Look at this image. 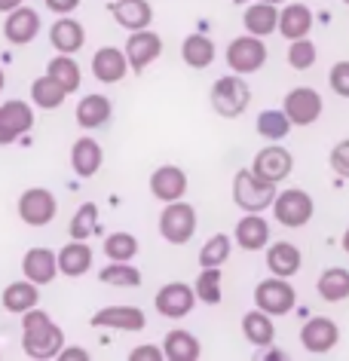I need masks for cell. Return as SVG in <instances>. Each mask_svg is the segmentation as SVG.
Masks as SVG:
<instances>
[{"label": "cell", "mask_w": 349, "mask_h": 361, "mask_svg": "<svg viewBox=\"0 0 349 361\" xmlns=\"http://www.w3.org/2000/svg\"><path fill=\"white\" fill-rule=\"evenodd\" d=\"M22 346L28 358H37V361L59 358V352L65 349V331L43 310L34 306V310L22 315Z\"/></svg>", "instance_id": "obj_1"}, {"label": "cell", "mask_w": 349, "mask_h": 361, "mask_svg": "<svg viewBox=\"0 0 349 361\" xmlns=\"http://www.w3.org/2000/svg\"><path fill=\"white\" fill-rule=\"evenodd\" d=\"M276 200V184L255 175L252 169H239L233 175V202L243 212H267L273 209Z\"/></svg>", "instance_id": "obj_2"}, {"label": "cell", "mask_w": 349, "mask_h": 361, "mask_svg": "<svg viewBox=\"0 0 349 361\" xmlns=\"http://www.w3.org/2000/svg\"><path fill=\"white\" fill-rule=\"evenodd\" d=\"M209 98H212L214 114H221L224 120H236V116H243L245 107L252 104V89H248L243 74H227V77L214 80Z\"/></svg>", "instance_id": "obj_3"}, {"label": "cell", "mask_w": 349, "mask_h": 361, "mask_svg": "<svg viewBox=\"0 0 349 361\" xmlns=\"http://www.w3.org/2000/svg\"><path fill=\"white\" fill-rule=\"evenodd\" d=\"M312 214H316V202H312V196L307 190H300V187H291V190L276 193V200H273V218L279 221L282 227L300 230V227H307V224L312 221Z\"/></svg>", "instance_id": "obj_4"}, {"label": "cell", "mask_w": 349, "mask_h": 361, "mask_svg": "<svg viewBox=\"0 0 349 361\" xmlns=\"http://www.w3.org/2000/svg\"><path fill=\"white\" fill-rule=\"evenodd\" d=\"M196 233V209L184 200L166 202L163 214H159V236L169 245H187Z\"/></svg>", "instance_id": "obj_5"}, {"label": "cell", "mask_w": 349, "mask_h": 361, "mask_svg": "<svg viewBox=\"0 0 349 361\" xmlns=\"http://www.w3.org/2000/svg\"><path fill=\"white\" fill-rule=\"evenodd\" d=\"M267 65V43L264 37H255V34H243V37L230 40L227 47V68L233 74H257Z\"/></svg>", "instance_id": "obj_6"}, {"label": "cell", "mask_w": 349, "mask_h": 361, "mask_svg": "<svg viewBox=\"0 0 349 361\" xmlns=\"http://www.w3.org/2000/svg\"><path fill=\"white\" fill-rule=\"evenodd\" d=\"M255 306L270 315H288L298 306V291H294V285L288 279L270 273V279L257 282L255 288Z\"/></svg>", "instance_id": "obj_7"}, {"label": "cell", "mask_w": 349, "mask_h": 361, "mask_svg": "<svg viewBox=\"0 0 349 361\" xmlns=\"http://www.w3.org/2000/svg\"><path fill=\"white\" fill-rule=\"evenodd\" d=\"M56 212H59V202L47 187H31L19 200V218L28 224V227H47V224H52V218H56Z\"/></svg>", "instance_id": "obj_8"}, {"label": "cell", "mask_w": 349, "mask_h": 361, "mask_svg": "<svg viewBox=\"0 0 349 361\" xmlns=\"http://www.w3.org/2000/svg\"><path fill=\"white\" fill-rule=\"evenodd\" d=\"M322 95L312 86H294L282 102V111L288 114L291 126H312L322 116Z\"/></svg>", "instance_id": "obj_9"}, {"label": "cell", "mask_w": 349, "mask_h": 361, "mask_svg": "<svg viewBox=\"0 0 349 361\" xmlns=\"http://www.w3.org/2000/svg\"><path fill=\"white\" fill-rule=\"evenodd\" d=\"M291 169H294V157H291L288 147H282V144H267L264 150H257V157L252 162L255 175H261L264 180H270L276 187L291 175Z\"/></svg>", "instance_id": "obj_10"}, {"label": "cell", "mask_w": 349, "mask_h": 361, "mask_svg": "<svg viewBox=\"0 0 349 361\" xmlns=\"http://www.w3.org/2000/svg\"><path fill=\"white\" fill-rule=\"evenodd\" d=\"M163 56V37L157 31H132L129 40H126V59H129V68L135 74H145V68H150L154 61Z\"/></svg>", "instance_id": "obj_11"}, {"label": "cell", "mask_w": 349, "mask_h": 361, "mask_svg": "<svg viewBox=\"0 0 349 361\" xmlns=\"http://www.w3.org/2000/svg\"><path fill=\"white\" fill-rule=\"evenodd\" d=\"M300 343L310 355H325V352H331L340 343L337 322L325 319V315H312V319H307L300 328Z\"/></svg>", "instance_id": "obj_12"}, {"label": "cell", "mask_w": 349, "mask_h": 361, "mask_svg": "<svg viewBox=\"0 0 349 361\" xmlns=\"http://www.w3.org/2000/svg\"><path fill=\"white\" fill-rule=\"evenodd\" d=\"M193 303H196V291L187 282H169L154 297L157 312L166 315V319H184V315H190Z\"/></svg>", "instance_id": "obj_13"}, {"label": "cell", "mask_w": 349, "mask_h": 361, "mask_svg": "<svg viewBox=\"0 0 349 361\" xmlns=\"http://www.w3.org/2000/svg\"><path fill=\"white\" fill-rule=\"evenodd\" d=\"M40 28H43L40 13L22 4V6H16L13 13H6V22H4V37L10 40L13 47H28V43L37 40Z\"/></svg>", "instance_id": "obj_14"}, {"label": "cell", "mask_w": 349, "mask_h": 361, "mask_svg": "<svg viewBox=\"0 0 349 361\" xmlns=\"http://www.w3.org/2000/svg\"><path fill=\"white\" fill-rule=\"evenodd\" d=\"M31 129H34V107L28 102L0 104V144H13Z\"/></svg>", "instance_id": "obj_15"}, {"label": "cell", "mask_w": 349, "mask_h": 361, "mask_svg": "<svg viewBox=\"0 0 349 361\" xmlns=\"http://www.w3.org/2000/svg\"><path fill=\"white\" fill-rule=\"evenodd\" d=\"M92 328H114V331H126V334H135L147 324L145 319V310L138 306H104L98 310L92 319H89Z\"/></svg>", "instance_id": "obj_16"}, {"label": "cell", "mask_w": 349, "mask_h": 361, "mask_svg": "<svg viewBox=\"0 0 349 361\" xmlns=\"http://www.w3.org/2000/svg\"><path fill=\"white\" fill-rule=\"evenodd\" d=\"M233 242L243 251H264L270 245V224L261 218V212H245V218H239L233 230Z\"/></svg>", "instance_id": "obj_17"}, {"label": "cell", "mask_w": 349, "mask_h": 361, "mask_svg": "<svg viewBox=\"0 0 349 361\" xmlns=\"http://www.w3.org/2000/svg\"><path fill=\"white\" fill-rule=\"evenodd\" d=\"M129 59H126V49H120V47H102L92 56V74L98 83H120L123 77L129 74Z\"/></svg>", "instance_id": "obj_18"}, {"label": "cell", "mask_w": 349, "mask_h": 361, "mask_svg": "<svg viewBox=\"0 0 349 361\" xmlns=\"http://www.w3.org/2000/svg\"><path fill=\"white\" fill-rule=\"evenodd\" d=\"M22 273L25 279H31L34 285H49L59 276V255L49 248H28L22 257Z\"/></svg>", "instance_id": "obj_19"}, {"label": "cell", "mask_w": 349, "mask_h": 361, "mask_svg": "<svg viewBox=\"0 0 349 361\" xmlns=\"http://www.w3.org/2000/svg\"><path fill=\"white\" fill-rule=\"evenodd\" d=\"M150 193H154L159 202L184 200V193H187V175H184V169H178V166H159L154 175H150Z\"/></svg>", "instance_id": "obj_20"}, {"label": "cell", "mask_w": 349, "mask_h": 361, "mask_svg": "<svg viewBox=\"0 0 349 361\" xmlns=\"http://www.w3.org/2000/svg\"><path fill=\"white\" fill-rule=\"evenodd\" d=\"M49 43L56 52L77 56L86 47V28L71 19V16H59V22H52V28H49Z\"/></svg>", "instance_id": "obj_21"}, {"label": "cell", "mask_w": 349, "mask_h": 361, "mask_svg": "<svg viewBox=\"0 0 349 361\" xmlns=\"http://www.w3.org/2000/svg\"><path fill=\"white\" fill-rule=\"evenodd\" d=\"M312 25H316V16L307 4H285L279 10V34L285 40H300V37H310Z\"/></svg>", "instance_id": "obj_22"}, {"label": "cell", "mask_w": 349, "mask_h": 361, "mask_svg": "<svg viewBox=\"0 0 349 361\" xmlns=\"http://www.w3.org/2000/svg\"><path fill=\"white\" fill-rule=\"evenodd\" d=\"M300 267H303V251L294 242H273V245H267V269L273 276L291 279L300 273Z\"/></svg>", "instance_id": "obj_23"}, {"label": "cell", "mask_w": 349, "mask_h": 361, "mask_svg": "<svg viewBox=\"0 0 349 361\" xmlns=\"http://www.w3.org/2000/svg\"><path fill=\"white\" fill-rule=\"evenodd\" d=\"M243 25H245L248 34H255V37H270V34L279 31V6L267 4V0H255V4L245 6Z\"/></svg>", "instance_id": "obj_24"}, {"label": "cell", "mask_w": 349, "mask_h": 361, "mask_svg": "<svg viewBox=\"0 0 349 361\" xmlns=\"http://www.w3.org/2000/svg\"><path fill=\"white\" fill-rule=\"evenodd\" d=\"M111 13H114V22L120 25V28H126L129 34L145 31V28H150V22H154V6H150L147 0H116L111 6Z\"/></svg>", "instance_id": "obj_25"}, {"label": "cell", "mask_w": 349, "mask_h": 361, "mask_svg": "<svg viewBox=\"0 0 349 361\" xmlns=\"http://www.w3.org/2000/svg\"><path fill=\"white\" fill-rule=\"evenodd\" d=\"M4 310L13 315H25L28 310L40 303V285H34L31 279H19V282H10L4 288Z\"/></svg>", "instance_id": "obj_26"}, {"label": "cell", "mask_w": 349, "mask_h": 361, "mask_svg": "<svg viewBox=\"0 0 349 361\" xmlns=\"http://www.w3.org/2000/svg\"><path fill=\"white\" fill-rule=\"evenodd\" d=\"M92 269V248L86 245V239H74L59 251V273L68 279H80Z\"/></svg>", "instance_id": "obj_27"}, {"label": "cell", "mask_w": 349, "mask_h": 361, "mask_svg": "<svg viewBox=\"0 0 349 361\" xmlns=\"http://www.w3.org/2000/svg\"><path fill=\"white\" fill-rule=\"evenodd\" d=\"M74 114H77L80 129L92 132V129L107 126V120H111V114H114V104H111V98L107 95H86V98H80Z\"/></svg>", "instance_id": "obj_28"}, {"label": "cell", "mask_w": 349, "mask_h": 361, "mask_svg": "<svg viewBox=\"0 0 349 361\" xmlns=\"http://www.w3.org/2000/svg\"><path fill=\"white\" fill-rule=\"evenodd\" d=\"M102 162H104V150H102V144H98L95 138H80L74 147H71V166H74V171L80 178H92L98 175V169H102Z\"/></svg>", "instance_id": "obj_29"}, {"label": "cell", "mask_w": 349, "mask_h": 361, "mask_svg": "<svg viewBox=\"0 0 349 361\" xmlns=\"http://www.w3.org/2000/svg\"><path fill=\"white\" fill-rule=\"evenodd\" d=\"M243 334L252 346H273L276 340V324H273V315L264 312V310H255L243 315Z\"/></svg>", "instance_id": "obj_30"}, {"label": "cell", "mask_w": 349, "mask_h": 361, "mask_svg": "<svg viewBox=\"0 0 349 361\" xmlns=\"http://www.w3.org/2000/svg\"><path fill=\"white\" fill-rule=\"evenodd\" d=\"M163 352H166L169 361H196L202 355V346H200V340H196V334L175 328V331L166 334Z\"/></svg>", "instance_id": "obj_31"}, {"label": "cell", "mask_w": 349, "mask_h": 361, "mask_svg": "<svg viewBox=\"0 0 349 361\" xmlns=\"http://www.w3.org/2000/svg\"><path fill=\"white\" fill-rule=\"evenodd\" d=\"M316 291L325 303H343L349 297V269L346 267H328L319 276Z\"/></svg>", "instance_id": "obj_32"}, {"label": "cell", "mask_w": 349, "mask_h": 361, "mask_svg": "<svg viewBox=\"0 0 349 361\" xmlns=\"http://www.w3.org/2000/svg\"><path fill=\"white\" fill-rule=\"evenodd\" d=\"M181 59L187 68L193 71H205L214 61V43L205 37V34H190L181 43Z\"/></svg>", "instance_id": "obj_33"}, {"label": "cell", "mask_w": 349, "mask_h": 361, "mask_svg": "<svg viewBox=\"0 0 349 361\" xmlns=\"http://www.w3.org/2000/svg\"><path fill=\"white\" fill-rule=\"evenodd\" d=\"M65 98H68V89L59 80H52L49 74H43L31 83V102L43 107V111H56V107L65 104Z\"/></svg>", "instance_id": "obj_34"}, {"label": "cell", "mask_w": 349, "mask_h": 361, "mask_svg": "<svg viewBox=\"0 0 349 361\" xmlns=\"http://www.w3.org/2000/svg\"><path fill=\"white\" fill-rule=\"evenodd\" d=\"M47 74H49L52 80H59V83L68 89V95H71V92H77L80 83H83L80 65L74 61V56H65V52H59V56L49 61V65H47Z\"/></svg>", "instance_id": "obj_35"}, {"label": "cell", "mask_w": 349, "mask_h": 361, "mask_svg": "<svg viewBox=\"0 0 349 361\" xmlns=\"http://www.w3.org/2000/svg\"><path fill=\"white\" fill-rule=\"evenodd\" d=\"M98 282L114 285V288H138L141 285V273H138V267H129V260H111L107 267H102Z\"/></svg>", "instance_id": "obj_36"}, {"label": "cell", "mask_w": 349, "mask_h": 361, "mask_svg": "<svg viewBox=\"0 0 349 361\" xmlns=\"http://www.w3.org/2000/svg\"><path fill=\"white\" fill-rule=\"evenodd\" d=\"M221 282H224V276H221V267H202V273L196 276V282H193V291H196V300H202V303H209V306H218L221 303Z\"/></svg>", "instance_id": "obj_37"}, {"label": "cell", "mask_w": 349, "mask_h": 361, "mask_svg": "<svg viewBox=\"0 0 349 361\" xmlns=\"http://www.w3.org/2000/svg\"><path fill=\"white\" fill-rule=\"evenodd\" d=\"M291 132V120L285 111H261L257 114V135L267 141H282Z\"/></svg>", "instance_id": "obj_38"}, {"label": "cell", "mask_w": 349, "mask_h": 361, "mask_svg": "<svg viewBox=\"0 0 349 361\" xmlns=\"http://www.w3.org/2000/svg\"><path fill=\"white\" fill-rule=\"evenodd\" d=\"M233 251V239L227 233H214L200 251V267H224Z\"/></svg>", "instance_id": "obj_39"}, {"label": "cell", "mask_w": 349, "mask_h": 361, "mask_svg": "<svg viewBox=\"0 0 349 361\" xmlns=\"http://www.w3.org/2000/svg\"><path fill=\"white\" fill-rule=\"evenodd\" d=\"M95 230H98V205L83 202L74 212V218H71L68 233H71V239H89V236H95Z\"/></svg>", "instance_id": "obj_40"}, {"label": "cell", "mask_w": 349, "mask_h": 361, "mask_svg": "<svg viewBox=\"0 0 349 361\" xmlns=\"http://www.w3.org/2000/svg\"><path fill=\"white\" fill-rule=\"evenodd\" d=\"M104 255L107 260H129L132 264L138 255V239L132 233H111L104 239Z\"/></svg>", "instance_id": "obj_41"}, {"label": "cell", "mask_w": 349, "mask_h": 361, "mask_svg": "<svg viewBox=\"0 0 349 361\" xmlns=\"http://www.w3.org/2000/svg\"><path fill=\"white\" fill-rule=\"evenodd\" d=\"M316 59H319V49L310 37H300V40L288 43V65L294 71H310L312 65H316Z\"/></svg>", "instance_id": "obj_42"}, {"label": "cell", "mask_w": 349, "mask_h": 361, "mask_svg": "<svg viewBox=\"0 0 349 361\" xmlns=\"http://www.w3.org/2000/svg\"><path fill=\"white\" fill-rule=\"evenodd\" d=\"M328 83L334 89V95L340 98H349V61H334L331 65V74H328Z\"/></svg>", "instance_id": "obj_43"}, {"label": "cell", "mask_w": 349, "mask_h": 361, "mask_svg": "<svg viewBox=\"0 0 349 361\" xmlns=\"http://www.w3.org/2000/svg\"><path fill=\"white\" fill-rule=\"evenodd\" d=\"M328 162H331V169H334L337 178H346L349 180V138L334 144V150H331Z\"/></svg>", "instance_id": "obj_44"}, {"label": "cell", "mask_w": 349, "mask_h": 361, "mask_svg": "<svg viewBox=\"0 0 349 361\" xmlns=\"http://www.w3.org/2000/svg\"><path fill=\"white\" fill-rule=\"evenodd\" d=\"M129 358L132 361H163L166 358V352L163 349H159V346H138V349H132L129 352Z\"/></svg>", "instance_id": "obj_45"}, {"label": "cell", "mask_w": 349, "mask_h": 361, "mask_svg": "<svg viewBox=\"0 0 349 361\" xmlns=\"http://www.w3.org/2000/svg\"><path fill=\"white\" fill-rule=\"evenodd\" d=\"M83 0H47V10L56 13V16H71Z\"/></svg>", "instance_id": "obj_46"}, {"label": "cell", "mask_w": 349, "mask_h": 361, "mask_svg": "<svg viewBox=\"0 0 349 361\" xmlns=\"http://www.w3.org/2000/svg\"><path fill=\"white\" fill-rule=\"evenodd\" d=\"M59 361H89V352L80 346H68L59 352Z\"/></svg>", "instance_id": "obj_47"}, {"label": "cell", "mask_w": 349, "mask_h": 361, "mask_svg": "<svg viewBox=\"0 0 349 361\" xmlns=\"http://www.w3.org/2000/svg\"><path fill=\"white\" fill-rule=\"evenodd\" d=\"M16 6H22V0H0V13H13Z\"/></svg>", "instance_id": "obj_48"}, {"label": "cell", "mask_w": 349, "mask_h": 361, "mask_svg": "<svg viewBox=\"0 0 349 361\" xmlns=\"http://www.w3.org/2000/svg\"><path fill=\"white\" fill-rule=\"evenodd\" d=\"M340 242H343V251L349 255V227H346V233H343V239H340Z\"/></svg>", "instance_id": "obj_49"}, {"label": "cell", "mask_w": 349, "mask_h": 361, "mask_svg": "<svg viewBox=\"0 0 349 361\" xmlns=\"http://www.w3.org/2000/svg\"><path fill=\"white\" fill-rule=\"evenodd\" d=\"M4 86H6V74L0 71V92H4Z\"/></svg>", "instance_id": "obj_50"}, {"label": "cell", "mask_w": 349, "mask_h": 361, "mask_svg": "<svg viewBox=\"0 0 349 361\" xmlns=\"http://www.w3.org/2000/svg\"><path fill=\"white\" fill-rule=\"evenodd\" d=\"M267 4H276V6H279V4H285V0H267Z\"/></svg>", "instance_id": "obj_51"}, {"label": "cell", "mask_w": 349, "mask_h": 361, "mask_svg": "<svg viewBox=\"0 0 349 361\" xmlns=\"http://www.w3.org/2000/svg\"><path fill=\"white\" fill-rule=\"evenodd\" d=\"M233 4H248V0H233Z\"/></svg>", "instance_id": "obj_52"}, {"label": "cell", "mask_w": 349, "mask_h": 361, "mask_svg": "<svg viewBox=\"0 0 349 361\" xmlns=\"http://www.w3.org/2000/svg\"><path fill=\"white\" fill-rule=\"evenodd\" d=\"M343 4H346V6H349V0H343Z\"/></svg>", "instance_id": "obj_53"}]
</instances>
